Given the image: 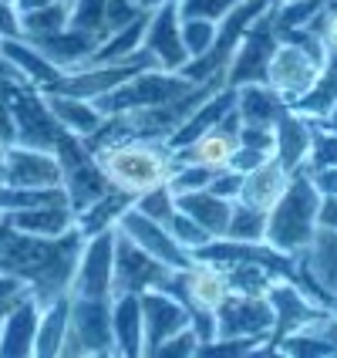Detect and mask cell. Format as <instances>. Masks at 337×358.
I'll return each instance as SVG.
<instances>
[{
    "mask_svg": "<svg viewBox=\"0 0 337 358\" xmlns=\"http://www.w3.org/2000/svg\"><path fill=\"white\" fill-rule=\"evenodd\" d=\"M81 247L84 234L78 230V223L61 237H38L10 227L0 217V271L24 280L40 308H47L61 294H71Z\"/></svg>",
    "mask_w": 337,
    "mask_h": 358,
    "instance_id": "1",
    "label": "cell"
},
{
    "mask_svg": "<svg viewBox=\"0 0 337 358\" xmlns=\"http://www.w3.org/2000/svg\"><path fill=\"white\" fill-rule=\"evenodd\" d=\"M320 206H324V193L314 182V173L300 166L280 199L267 210V243L290 257L304 254L320 223Z\"/></svg>",
    "mask_w": 337,
    "mask_h": 358,
    "instance_id": "2",
    "label": "cell"
},
{
    "mask_svg": "<svg viewBox=\"0 0 337 358\" xmlns=\"http://www.w3.org/2000/svg\"><path fill=\"white\" fill-rule=\"evenodd\" d=\"M277 38L280 44L270 58L267 85L294 108L317 85L327 48H324L317 31H310V27H290V31H280Z\"/></svg>",
    "mask_w": 337,
    "mask_h": 358,
    "instance_id": "3",
    "label": "cell"
},
{
    "mask_svg": "<svg viewBox=\"0 0 337 358\" xmlns=\"http://www.w3.org/2000/svg\"><path fill=\"white\" fill-rule=\"evenodd\" d=\"M91 156L98 159L105 176L119 189L135 193V196L152 189V186L169 182V176L179 169L176 152L165 142H115V145H105Z\"/></svg>",
    "mask_w": 337,
    "mask_h": 358,
    "instance_id": "4",
    "label": "cell"
},
{
    "mask_svg": "<svg viewBox=\"0 0 337 358\" xmlns=\"http://www.w3.org/2000/svg\"><path fill=\"white\" fill-rule=\"evenodd\" d=\"M196 81H189L179 71H162V68H145L139 75H132L128 81H121L119 88L105 92L98 99H91V105L101 115H121V112H135V108H156L165 101L179 99L193 88Z\"/></svg>",
    "mask_w": 337,
    "mask_h": 358,
    "instance_id": "5",
    "label": "cell"
},
{
    "mask_svg": "<svg viewBox=\"0 0 337 358\" xmlns=\"http://www.w3.org/2000/svg\"><path fill=\"white\" fill-rule=\"evenodd\" d=\"M274 3H277V0H239L237 7L216 24V38L209 44V51L199 55V58H189L179 68V75H186L189 81H206V78H213V75H226V68H230V61L237 55L246 27H250L267 7H274Z\"/></svg>",
    "mask_w": 337,
    "mask_h": 358,
    "instance_id": "6",
    "label": "cell"
},
{
    "mask_svg": "<svg viewBox=\"0 0 337 358\" xmlns=\"http://www.w3.org/2000/svg\"><path fill=\"white\" fill-rule=\"evenodd\" d=\"M54 156L61 162V186L68 193V203L75 210V217L84 213L91 203H98L115 182L105 176V169L98 166V159L84 149L81 136L75 132H64L61 142L54 145Z\"/></svg>",
    "mask_w": 337,
    "mask_h": 358,
    "instance_id": "7",
    "label": "cell"
},
{
    "mask_svg": "<svg viewBox=\"0 0 337 358\" xmlns=\"http://www.w3.org/2000/svg\"><path fill=\"white\" fill-rule=\"evenodd\" d=\"M277 3L267 7V10L246 27V34H243V41H239L237 55H233L230 68H226V85H230V88L267 85L270 58H274V51H277V44H280L277 24H274V20H277Z\"/></svg>",
    "mask_w": 337,
    "mask_h": 358,
    "instance_id": "8",
    "label": "cell"
},
{
    "mask_svg": "<svg viewBox=\"0 0 337 358\" xmlns=\"http://www.w3.org/2000/svg\"><path fill=\"white\" fill-rule=\"evenodd\" d=\"M61 355H115L112 298H71Z\"/></svg>",
    "mask_w": 337,
    "mask_h": 358,
    "instance_id": "9",
    "label": "cell"
},
{
    "mask_svg": "<svg viewBox=\"0 0 337 358\" xmlns=\"http://www.w3.org/2000/svg\"><path fill=\"white\" fill-rule=\"evenodd\" d=\"M274 331V304L267 294L230 291L216 308V338H260L267 345Z\"/></svg>",
    "mask_w": 337,
    "mask_h": 358,
    "instance_id": "10",
    "label": "cell"
},
{
    "mask_svg": "<svg viewBox=\"0 0 337 358\" xmlns=\"http://www.w3.org/2000/svg\"><path fill=\"white\" fill-rule=\"evenodd\" d=\"M172 267H165L149 250H142L121 227H115V278H112V298L115 294H142L149 287H159L162 278Z\"/></svg>",
    "mask_w": 337,
    "mask_h": 358,
    "instance_id": "11",
    "label": "cell"
},
{
    "mask_svg": "<svg viewBox=\"0 0 337 358\" xmlns=\"http://www.w3.org/2000/svg\"><path fill=\"white\" fill-rule=\"evenodd\" d=\"M115 278V227L84 240L78 271L71 280V298H112Z\"/></svg>",
    "mask_w": 337,
    "mask_h": 358,
    "instance_id": "12",
    "label": "cell"
},
{
    "mask_svg": "<svg viewBox=\"0 0 337 358\" xmlns=\"http://www.w3.org/2000/svg\"><path fill=\"white\" fill-rule=\"evenodd\" d=\"M267 298L274 304V331L263 345V352H274L287 335H294L300 328H307L310 321H317L320 315H327V308L317 304L314 298H307L294 280H274Z\"/></svg>",
    "mask_w": 337,
    "mask_h": 358,
    "instance_id": "13",
    "label": "cell"
},
{
    "mask_svg": "<svg viewBox=\"0 0 337 358\" xmlns=\"http://www.w3.org/2000/svg\"><path fill=\"white\" fill-rule=\"evenodd\" d=\"M142 355H156L165 338H172L176 331L189 328V308L179 298H172L162 287L142 291Z\"/></svg>",
    "mask_w": 337,
    "mask_h": 358,
    "instance_id": "14",
    "label": "cell"
},
{
    "mask_svg": "<svg viewBox=\"0 0 337 358\" xmlns=\"http://www.w3.org/2000/svg\"><path fill=\"white\" fill-rule=\"evenodd\" d=\"M115 227H121L128 237L139 243L142 250H149L152 257L162 260V264H165V267H172V271H182V267H189V264L196 260L176 237H172V234H169V227H165V223L145 217L142 210H135V203L121 213Z\"/></svg>",
    "mask_w": 337,
    "mask_h": 358,
    "instance_id": "15",
    "label": "cell"
},
{
    "mask_svg": "<svg viewBox=\"0 0 337 358\" xmlns=\"http://www.w3.org/2000/svg\"><path fill=\"white\" fill-rule=\"evenodd\" d=\"M142 48L156 58L162 71H179L189 51L182 44V20H179V3H162L156 10H149V24H145V38Z\"/></svg>",
    "mask_w": 337,
    "mask_h": 358,
    "instance_id": "16",
    "label": "cell"
},
{
    "mask_svg": "<svg viewBox=\"0 0 337 358\" xmlns=\"http://www.w3.org/2000/svg\"><path fill=\"white\" fill-rule=\"evenodd\" d=\"M239 112L233 108L226 119L213 125L209 132H202L196 142H189V145H182L176 149V159L179 162H199V166H213V169H223V166H230L233 159V152H237L239 145Z\"/></svg>",
    "mask_w": 337,
    "mask_h": 358,
    "instance_id": "17",
    "label": "cell"
},
{
    "mask_svg": "<svg viewBox=\"0 0 337 358\" xmlns=\"http://www.w3.org/2000/svg\"><path fill=\"white\" fill-rule=\"evenodd\" d=\"M3 186H61V162L47 149L31 145H10Z\"/></svg>",
    "mask_w": 337,
    "mask_h": 358,
    "instance_id": "18",
    "label": "cell"
},
{
    "mask_svg": "<svg viewBox=\"0 0 337 358\" xmlns=\"http://www.w3.org/2000/svg\"><path fill=\"white\" fill-rule=\"evenodd\" d=\"M38 321H40V304L34 301L31 291H24L14 301V308L7 311L3 324H0V355H7V358L34 355Z\"/></svg>",
    "mask_w": 337,
    "mask_h": 358,
    "instance_id": "19",
    "label": "cell"
},
{
    "mask_svg": "<svg viewBox=\"0 0 337 358\" xmlns=\"http://www.w3.org/2000/svg\"><path fill=\"white\" fill-rule=\"evenodd\" d=\"M27 41H31L51 64H58L61 71H75V68H81L84 61L91 58V51H95L105 38H101V34H91V31H78V27L68 24L58 34H40V38H27Z\"/></svg>",
    "mask_w": 337,
    "mask_h": 358,
    "instance_id": "20",
    "label": "cell"
},
{
    "mask_svg": "<svg viewBox=\"0 0 337 358\" xmlns=\"http://www.w3.org/2000/svg\"><path fill=\"white\" fill-rule=\"evenodd\" d=\"M233 108H237V88H230V85H226V88H219L216 95H209V99L202 101L196 112H193V115H189V119L182 122L176 132L165 139V145L176 152V149H182V145L196 142L202 132H209L213 125H219V122L226 119Z\"/></svg>",
    "mask_w": 337,
    "mask_h": 358,
    "instance_id": "21",
    "label": "cell"
},
{
    "mask_svg": "<svg viewBox=\"0 0 337 358\" xmlns=\"http://www.w3.org/2000/svg\"><path fill=\"white\" fill-rule=\"evenodd\" d=\"M287 182H290V173L283 169V162H280L277 152H274L267 162H260L257 169L243 173V186H239L237 199L257 206V210H270L280 199V193L287 189Z\"/></svg>",
    "mask_w": 337,
    "mask_h": 358,
    "instance_id": "22",
    "label": "cell"
},
{
    "mask_svg": "<svg viewBox=\"0 0 337 358\" xmlns=\"http://www.w3.org/2000/svg\"><path fill=\"white\" fill-rule=\"evenodd\" d=\"M274 132H277V159L294 176L310 156V119H304L300 112L287 108L277 119Z\"/></svg>",
    "mask_w": 337,
    "mask_h": 358,
    "instance_id": "23",
    "label": "cell"
},
{
    "mask_svg": "<svg viewBox=\"0 0 337 358\" xmlns=\"http://www.w3.org/2000/svg\"><path fill=\"white\" fill-rule=\"evenodd\" d=\"M10 227H17L24 234H38V237H61L68 234L78 217L71 210V203H51V206H34V210H14V213H0Z\"/></svg>",
    "mask_w": 337,
    "mask_h": 358,
    "instance_id": "24",
    "label": "cell"
},
{
    "mask_svg": "<svg viewBox=\"0 0 337 358\" xmlns=\"http://www.w3.org/2000/svg\"><path fill=\"white\" fill-rule=\"evenodd\" d=\"M176 206L182 213H189V217L196 220L213 240L226 237L230 213H233V199L216 196V193H209V189H196V193H182V196H176Z\"/></svg>",
    "mask_w": 337,
    "mask_h": 358,
    "instance_id": "25",
    "label": "cell"
},
{
    "mask_svg": "<svg viewBox=\"0 0 337 358\" xmlns=\"http://www.w3.org/2000/svg\"><path fill=\"white\" fill-rule=\"evenodd\" d=\"M112 331H115V355H142V298L139 294H115L112 298Z\"/></svg>",
    "mask_w": 337,
    "mask_h": 358,
    "instance_id": "26",
    "label": "cell"
},
{
    "mask_svg": "<svg viewBox=\"0 0 337 358\" xmlns=\"http://www.w3.org/2000/svg\"><path fill=\"white\" fill-rule=\"evenodd\" d=\"M0 55H3V58L17 68L20 78L31 81V85H38V88H47L51 81H58L61 75H64L58 64H51V61L44 58V55H40V51L27 38L0 41Z\"/></svg>",
    "mask_w": 337,
    "mask_h": 358,
    "instance_id": "27",
    "label": "cell"
},
{
    "mask_svg": "<svg viewBox=\"0 0 337 358\" xmlns=\"http://www.w3.org/2000/svg\"><path fill=\"white\" fill-rule=\"evenodd\" d=\"M290 105L280 99L270 85H243L237 88V112L239 122L246 125H277V119L287 112Z\"/></svg>",
    "mask_w": 337,
    "mask_h": 358,
    "instance_id": "28",
    "label": "cell"
},
{
    "mask_svg": "<svg viewBox=\"0 0 337 358\" xmlns=\"http://www.w3.org/2000/svg\"><path fill=\"white\" fill-rule=\"evenodd\" d=\"M68 318H71V294H61L47 308H40L38 321V338H34V355L40 358H58L64 348L68 335Z\"/></svg>",
    "mask_w": 337,
    "mask_h": 358,
    "instance_id": "29",
    "label": "cell"
},
{
    "mask_svg": "<svg viewBox=\"0 0 337 358\" xmlns=\"http://www.w3.org/2000/svg\"><path fill=\"white\" fill-rule=\"evenodd\" d=\"M277 152V132L270 125H239V145L230 159V169L237 173H250L257 169L260 162H267L270 156Z\"/></svg>",
    "mask_w": 337,
    "mask_h": 358,
    "instance_id": "30",
    "label": "cell"
},
{
    "mask_svg": "<svg viewBox=\"0 0 337 358\" xmlns=\"http://www.w3.org/2000/svg\"><path fill=\"white\" fill-rule=\"evenodd\" d=\"M44 99H47V108L54 112V119H58L68 132L81 136V139H84V136H91V132L101 125V119H105V115H101L88 99L58 95V92H44Z\"/></svg>",
    "mask_w": 337,
    "mask_h": 358,
    "instance_id": "31",
    "label": "cell"
},
{
    "mask_svg": "<svg viewBox=\"0 0 337 358\" xmlns=\"http://www.w3.org/2000/svg\"><path fill=\"white\" fill-rule=\"evenodd\" d=\"M135 203V193H125L119 186H112L98 203H91L84 213H78V230L84 234V240L101 234V230H108V227H115L119 217Z\"/></svg>",
    "mask_w": 337,
    "mask_h": 358,
    "instance_id": "32",
    "label": "cell"
},
{
    "mask_svg": "<svg viewBox=\"0 0 337 358\" xmlns=\"http://www.w3.org/2000/svg\"><path fill=\"white\" fill-rule=\"evenodd\" d=\"M334 101H337V48L334 51H327L317 85H314V88H310V92L294 105V112H300L304 119H320Z\"/></svg>",
    "mask_w": 337,
    "mask_h": 358,
    "instance_id": "33",
    "label": "cell"
},
{
    "mask_svg": "<svg viewBox=\"0 0 337 358\" xmlns=\"http://www.w3.org/2000/svg\"><path fill=\"white\" fill-rule=\"evenodd\" d=\"M71 20V3L68 0H51L38 10H27L20 14V24H24V38H40V34H58L68 27Z\"/></svg>",
    "mask_w": 337,
    "mask_h": 358,
    "instance_id": "34",
    "label": "cell"
},
{
    "mask_svg": "<svg viewBox=\"0 0 337 358\" xmlns=\"http://www.w3.org/2000/svg\"><path fill=\"white\" fill-rule=\"evenodd\" d=\"M226 278H230V291H239V294H267L270 284H274V274L257 264V260H237L226 267Z\"/></svg>",
    "mask_w": 337,
    "mask_h": 358,
    "instance_id": "35",
    "label": "cell"
},
{
    "mask_svg": "<svg viewBox=\"0 0 337 358\" xmlns=\"http://www.w3.org/2000/svg\"><path fill=\"white\" fill-rule=\"evenodd\" d=\"M230 240H267V210H257L243 199H233V213L226 227Z\"/></svg>",
    "mask_w": 337,
    "mask_h": 358,
    "instance_id": "36",
    "label": "cell"
},
{
    "mask_svg": "<svg viewBox=\"0 0 337 358\" xmlns=\"http://www.w3.org/2000/svg\"><path fill=\"white\" fill-rule=\"evenodd\" d=\"M135 210H142L145 217L159 220V223H169V217L176 213V193L169 189V182L152 186V189H145V193L135 196Z\"/></svg>",
    "mask_w": 337,
    "mask_h": 358,
    "instance_id": "37",
    "label": "cell"
},
{
    "mask_svg": "<svg viewBox=\"0 0 337 358\" xmlns=\"http://www.w3.org/2000/svg\"><path fill=\"white\" fill-rule=\"evenodd\" d=\"M216 176L213 166H199V162H179V169L169 176V189L182 196V193H196V189H206L209 179Z\"/></svg>",
    "mask_w": 337,
    "mask_h": 358,
    "instance_id": "38",
    "label": "cell"
},
{
    "mask_svg": "<svg viewBox=\"0 0 337 358\" xmlns=\"http://www.w3.org/2000/svg\"><path fill=\"white\" fill-rule=\"evenodd\" d=\"M105 3H108V0H71V20H68V24L78 27V31H91V34L108 38Z\"/></svg>",
    "mask_w": 337,
    "mask_h": 358,
    "instance_id": "39",
    "label": "cell"
},
{
    "mask_svg": "<svg viewBox=\"0 0 337 358\" xmlns=\"http://www.w3.org/2000/svg\"><path fill=\"white\" fill-rule=\"evenodd\" d=\"M216 38V24L213 20H202V17H189L182 20V44L189 51V58H199L209 51V44Z\"/></svg>",
    "mask_w": 337,
    "mask_h": 358,
    "instance_id": "40",
    "label": "cell"
},
{
    "mask_svg": "<svg viewBox=\"0 0 337 358\" xmlns=\"http://www.w3.org/2000/svg\"><path fill=\"white\" fill-rule=\"evenodd\" d=\"M165 227H169V234H172V237H176L179 243L189 250V254H193L196 247H202L206 240H213L209 234H206V230H202V227H199L196 220L189 217V213H182L179 206H176V213L169 217V223H165Z\"/></svg>",
    "mask_w": 337,
    "mask_h": 358,
    "instance_id": "41",
    "label": "cell"
},
{
    "mask_svg": "<svg viewBox=\"0 0 337 358\" xmlns=\"http://www.w3.org/2000/svg\"><path fill=\"white\" fill-rule=\"evenodd\" d=\"M239 0H179V20H189V17H202V20H219L226 17Z\"/></svg>",
    "mask_w": 337,
    "mask_h": 358,
    "instance_id": "42",
    "label": "cell"
},
{
    "mask_svg": "<svg viewBox=\"0 0 337 358\" xmlns=\"http://www.w3.org/2000/svg\"><path fill=\"white\" fill-rule=\"evenodd\" d=\"M142 14H145V7L139 0H108L105 3V27L112 34V31H119L125 24H132L135 17H142Z\"/></svg>",
    "mask_w": 337,
    "mask_h": 358,
    "instance_id": "43",
    "label": "cell"
},
{
    "mask_svg": "<svg viewBox=\"0 0 337 358\" xmlns=\"http://www.w3.org/2000/svg\"><path fill=\"white\" fill-rule=\"evenodd\" d=\"M196 352H199V338H196V331H193V324H189V328L176 331L172 338L162 341L156 355H162V358H176V355H196Z\"/></svg>",
    "mask_w": 337,
    "mask_h": 358,
    "instance_id": "44",
    "label": "cell"
},
{
    "mask_svg": "<svg viewBox=\"0 0 337 358\" xmlns=\"http://www.w3.org/2000/svg\"><path fill=\"white\" fill-rule=\"evenodd\" d=\"M202 355L206 352H226V355H246V352H263V341L260 338H213L209 345L199 348Z\"/></svg>",
    "mask_w": 337,
    "mask_h": 358,
    "instance_id": "45",
    "label": "cell"
},
{
    "mask_svg": "<svg viewBox=\"0 0 337 358\" xmlns=\"http://www.w3.org/2000/svg\"><path fill=\"white\" fill-rule=\"evenodd\" d=\"M239 186H243V173L230 169V166H223V169H216V176L209 179V186H206V189H209V193H216V196L237 199Z\"/></svg>",
    "mask_w": 337,
    "mask_h": 358,
    "instance_id": "46",
    "label": "cell"
},
{
    "mask_svg": "<svg viewBox=\"0 0 337 358\" xmlns=\"http://www.w3.org/2000/svg\"><path fill=\"white\" fill-rule=\"evenodd\" d=\"M24 38V24L14 0H0V41H17Z\"/></svg>",
    "mask_w": 337,
    "mask_h": 358,
    "instance_id": "47",
    "label": "cell"
},
{
    "mask_svg": "<svg viewBox=\"0 0 337 358\" xmlns=\"http://www.w3.org/2000/svg\"><path fill=\"white\" fill-rule=\"evenodd\" d=\"M24 291H27V284H24V280L14 278V274H7V271H0V304L20 298Z\"/></svg>",
    "mask_w": 337,
    "mask_h": 358,
    "instance_id": "48",
    "label": "cell"
},
{
    "mask_svg": "<svg viewBox=\"0 0 337 358\" xmlns=\"http://www.w3.org/2000/svg\"><path fill=\"white\" fill-rule=\"evenodd\" d=\"M0 136L14 142V122H10V112H7V105H3V101H0Z\"/></svg>",
    "mask_w": 337,
    "mask_h": 358,
    "instance_id": "49",
    "label": "cell"
},
{
    "mask_svg": "<svg viewBox=\"0 0 337 358\" xmlns=\"http://www.w3.org/2000/svg\"><path fill=\"white\" fill-rule=\"evenodd\" d=\"M314 122H317L320 129H327V132H337V101L327 108V112H324V115H320V119H314Z\"/></svg>",
    "mask_w": 337,
    "mask_h": 358,
    "instance_id": "50",
    "label": "cell"
},
{
    "mask_svg": "<svg viewBox=\"0 0 337 358\" xmlns=\"http://www.w3.org/2000/svg\"><path fill=\"white\" fill-rule=\"evenodd\" d=\"M10 145H14V142L0 136V182H3V173H7V156H10Z\"/></svg>",
    "mask_w": 337,
    "mask_h": 358,
    "instance_id": "51",
    "label": "cell"
},
{
    "mask_svg": "<svg viewBox=\"0 0 337 358\" xmlns=\"http://www.w3.org/2000/svg\"><path fill=\"white\" fill-rule=\"evenodd\" d=\"M17 3L20 14H27V10H38V7H44V3H51V0H14Z\"/></svg>",
    "mask_w": 337,
    "mask_h": 358,
    "instance_id": "52",
    "label": "cell"
},
{
    "mask_svg": "<svg viewBox=\"0 0 337 358\" xmlns=\"http://www.w3.org/2000/svg\"><path fill=\"white\" fill-rule=\"evenodd\" d=\"M0 75H7V78H20V71L7 58H3V55H0ZM20 81H24V78H20Z\"/></svg>",
    "mask_w": 337,
    "mask_h": 358,
    "instance_id": "53",
    "label": "cell"
},
{
    "mask_svg": "<svg viewBox=\"0 0 337 358\" xmlns=\"http://www.w3.org/2000/svg\"><path fill=\"white\" fill-rule=\"evenodd\" d=\"M145 10H156V7H162V3H179V0H139Z\"/></svg>",
    "mask_w": 337,
    "mask_h": 358,
    "instance_id": "54",
    "label": "cell"
},
{
    "mask_svg": "<svg viewBox=\"0 0 337 358\" xmlns=\"http://www.w3.org/2000/svg\"><path fill=\"white\" fill-rule=\"evenodd\" d=\"M327 311L334 315V321H337V294H331V301H327Z\"/></svg>",
    "mask_w": 337,
    "mask_h": 358,
    "instance_id": "55",
    "label": "cell"
},
{
    "mask_svg": "<svg viewBox=\"0 0 337 358\" xmlns=\"http://www.w3.org/2000/svg\"><path fill=\"white\" fill-rule=\"evenodd\" d=\"M327 7H337V0H327Z\"/></svg>",
    "mask_w": 337,
    "mask_h": 358,
    "instance_id": "56",
    "label": "cell"
},
{
    "mask_svg": "<svg viewBox=\"0 0 337 358\" xmlns=\"http://www.w3.org/2000/svg\"><path fill=\"white\" fill-rule=\"evenodd\" d=\"M68 3H71V0H68Z\"/></svg>",
    "mask_w": 337,
    "mask_h": 358,
    "instance_id": "57",
    "label": "cell"
}]
</instances>
